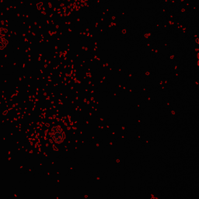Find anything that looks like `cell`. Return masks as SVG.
Here are the masks:
<instances>
[{"label":"cell","instance_id":"6da1fadb","mask_svg":"<svg viewBox=\"0 0 199 199\" xmlns=\"http://www.w3.org/2000/svg\"><path fill=\"white\" fill-rule=\"evenodd\" d=\"M65 134L61 130H55L53 132V140L55 143H61L65 140Z\"/></svg>","mask_w":199,"mask_h":199}]
</instances>
